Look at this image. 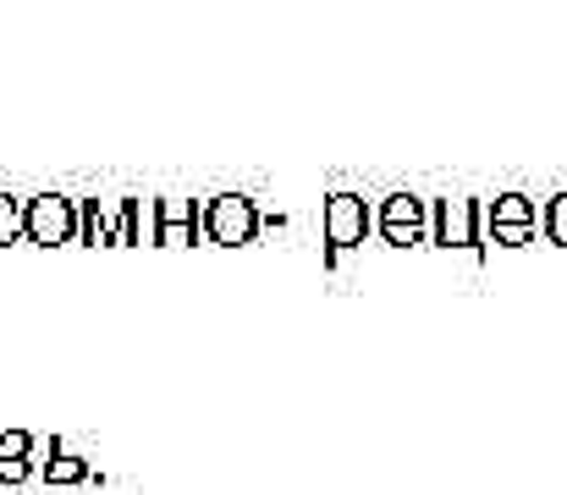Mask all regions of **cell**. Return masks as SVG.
Wrapping results in <instances>:
<instances>
[{"label":"cell","instance_id":"obj_11","mask_svg":"<svg viewBox=\"0 0 567 495\" xmlns=\"http://www.w3.org/2000/svg\"><path fill=\"white\" fill-rule=\"evenodd\" d=\"M11 243H28V198L0 193V248H11Z\"/></svg>","mask_w":567,"mask_h":495},{"label":"cell","instance_id":"obj_3","mask_svg":"<svg viewBox=\"0 0 567 495\" xmlns=\"http://www.w3.org/2000/svg\"><path fill=\"white\" fill-rule=\"evenodd\" d=\"M375 231L385 248H419V243H430V198H419V193H385L375 209Z\"/></svg>","mask_w":567,"mask_h":495},{"label":"cell","instance_id":"obj_9","mask_svg":"<svg viewBox=\"0 0 567 495\" xmlns=\"http://www.w3.org/2000/svg\"><path fill=\"white\" fill-rule=\"evenodd\" d=\"M39 474H44L50 485H89V479H94L89 457H78L66 441H50V446H44V463H39Z\"/></svg>","mask_w":567,"mask_h":495},{"label":"cell","instance_id":"obj_12","mask_svg":"<svg viewBox=\"0 0 567 495\" xmlns=\"http://www.w3.org/2000/svg\"><path fill=\"white\" fill-rule=\"evenodd\" d=\"M540 226H546V237H551L557 248H567V193L540 204Z\"/></svg>","mask_w":567,"mask_h":495},{"label":"cell","instance_id":"obj_4","mask_svg":"<svg viewBox=\"0 0 567 495\" xmlns=\"http://www.w3.org/2000/svg\"><path fill=\"white\" fill-rule=\"evenodd\" d=\"M430 243L435 248H480L485 243V198H435Z\"/></svg>","mask_w":567,"mask_h":495},{"label":"cell","instance_id":"obj_7","mask_svg":"<svg viewBox=\"0 0 567 495\" xmlns=\"http://www.w3.org/2000/svg\"><path fill=\"white\" fill-rule=\"evenodd\" d=\"M28 243H33V248L78 243V198H66V193H39V198H28Z\"/></svg>","mask_w":567,"mask_h":495},{"label":"cell","instance_id":"obj_5","mask_svg":"<svg viewBox=\"0 0 567 495\" xmlns=\"http://www.w3.org/2000/svg\"><path fill=\"white\" fill-rule=\"evenodd\" d=\"M150 243L155 248H193V243H204V204L198 198H155L150 204Z\"/></svg>","mask_w":567,"mask_h":495},{"label":"cell","instance_id":"obj_2","mask_svg":"<svg viewBox=\"0 0 567 495\" xmlns=\"http://www.w3.org/2000/svg\"><path fill=\"white\" fill-rule=\"evenodd\" d=\"M320 231H326V265H337L342 254L364 248V237L375 231V209L359 193H331L320 209Z\"/></svg>","mask_w":567,"mask_h":495},{"label":"cell","instance_id":"obj_8","mask_svg":"<svg viewBox=\"0 0 567 495\" xmlns=\"http://www.w3.org/2000/svg\"><path fill=\"white\" fill-rule=\"evenodd\" d=\"M33 452H39V441H33L28 430H6V435H0V485H22V479H33V474H39Z\"/></svg>","mask_w":567,"mask_h":495},{"label":"cell","instance_id":"obj_1","mask_svg":"<svg viewBox=\"0 0 567 495\" xmlns=\"http://www.w3.org/2000/svg\"><path fill=\"white\" fill-rule=\"evenodd\" d=\"M259 231H265V209L248 193H215V198H204V243L248 248Z\"/></svg>","mask_w":567,"mask_h":495},{"label":"cell","instance_id":"obj_10","mask_svg":"<svg viewBox=\"0 0 567 495\" xmlns=\"http://www.w3.org/2000/svg\"><path fill=\"white\" fill-rule=\"evenodd\" d=\"M78 243H111V248H122L116 220L100 215V198H78Z\"/></svg>","mask_w":567,"mask_h":495},{"label":"cell","instance_id":"obj_6","mask_svg":"<svg viewBox=\"0 0 567 495\" xmlns=\"http://www.w3.org/2000/svg\"><path fill=\"white\" fill-rule=\"evenodd\" d=\"M485 231L496 248H524L540 231V204L529 193H502L485 204Z\"/></svg>","mask_w":567,"mask_h":495}]
</instances>
